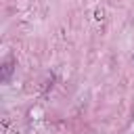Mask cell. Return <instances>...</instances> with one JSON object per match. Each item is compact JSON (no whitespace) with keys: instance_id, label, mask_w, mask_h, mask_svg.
<instances>
[{"instance_id":"1","label":"cell","mask_w":134,"mask_h":134,"mask_svg":"<svg viewBox=\"0 0 134 134\" xmlns=\"http://www.w3.org/2000/svg\"><path fill=\"white\" fill-rule=\"evenodd\" d=\"M10 73H13V61L8 59V61H6L4 65H2V82H8Z\"/></svg>"}]
</instances>
